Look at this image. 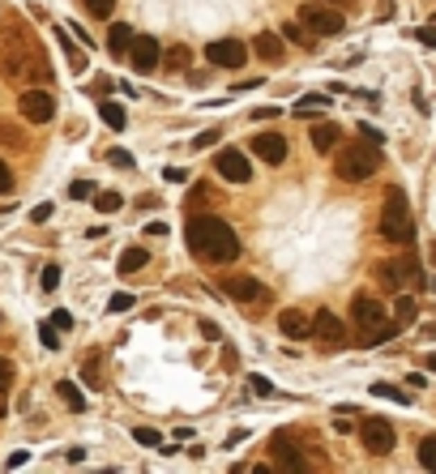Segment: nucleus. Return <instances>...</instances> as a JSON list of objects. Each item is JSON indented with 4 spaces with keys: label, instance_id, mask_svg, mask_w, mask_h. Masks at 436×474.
Segmentation results:
<instances>
[{
    "label": "nucleus",
    "instance_id": "nucleus-1",
    "mask_svg": "<svg viewBox=\"0 0 436 474\" xmlns=\"http://www.w3.org/2000/svg\"><path fill=\"white\" fill-rule=\"evenodd\" d=\"M0 73L9 82H51V64L43 56V47L35 43V35H26L21 26H9L5 30V43H0Z\"/></svg>",
    "mask_w": 436,
    "mask_h": 474
},
{
    "label": "nucleus",
    "instance_id": "nucleus-2",
    "mask_svg": "<svg viewBox=\"0 0 436 474\" xmlns=\"http://www.w3.org/2000/svg\"><path fill=\"white\" fill-rule=\"evenodd\" d=\"M189 248H193V257L205 261V265H227V261H236L240 257V235L231 222L214 218V214H201V218H189Z\"/></svg>",
    "mask_w": 436,
    "mask_h": 474
},
{
    "label": "nucleus",
    "instance_id": "nucleus-3",
    "mask_svg": "<svg viewBox=\"0 0 436 474\" xmlns=\"http://www.w3.org/2000/svg\"><path fill=\"white\" fill-rule=\"evenodd\" d=\"M381 235L390 244H410L415 239V218H410V201L402 188L385 192V210H381Z\"/></svg>",
    "mask_w": 436,
    "mask_h": 474
},
{
    "label": "nucleus",
    "instance_id": "nucleus-4",
    "mask_svg": "<svg viewBox=\"0 0 436 474\" xmlns=\"http://www.w3.org/2000/svg\"><path fill=\"white\" fill-rule=\"evenodd\" d=\"M376 167H381V149L372 141H359V145H347L338 149V163H333V171H338V180L347 184H364L376 176Z\"/></svg>",
    "mask_w": 436,
    "mask_h": 474
},
{
    "label": "nucleus",
    "instance_id": "nucleus-5",
    "mask_svg": "<svg viewBox=\"0 0 436 474\" xmlns=\"http://www.w3.org/2000/svg\"><path fill=\"white\" fill-rule=\"evenodd\" d=\"M376 282L385 291H402V286H419L424 282V265L415 257H394V261H381L376 269Z\"/></svg>",
    "mask_w": 436,
    "mask_h": 474
},
{
    "label": "nucleus",
    "instance_id": "nucleus-6",
    "mask_svg": "<svg viewBox=\"0 0 436 474\" xmlns=\"http://www.w3.org/2000/svg\"><path fill=\"white\" fill-rule=\"evenodd\" d=\"M299 26L308 35H317V39H329V35H342L347 30V17L333 9V5H325V0H317V5H304L299 9Z\"/></svg>",
    "mask_w": 436,
    "mask_h": 474
},
{
    "label": "nucleus",
    "instance_id": "nucleus-7",
    "mask_svg": "<svg viewBox=\"0 0 436 474\" xmlns=\"http://www.w3.org/2000/svg\"><path fill=\"white\" fill-rule=\"evenodd\" d=\"M359 440H364V448L372 457H385V453H394L398 432H394L390 419H364V423H359Z\"/></svg>",
    "mask_w": 436,
    "mask_h": 474
},
{
    "label": "nucleus",
    "instance_id": "nucleus-8",
    "mask_svg": "<svg viewBox=\"0 0 436 474\" xmlns=\"http://www.w3.org/2000/svg\"><path fill=\"white\" fill-rule=\"evenodd\" d=\"M351 320L359 325V334H364V346H368V338H372L376 329L390 325V316H385V308L376 304L372 295H355V299H351Z\"/></svg>",
    "mask_w": 436,
    "mask_h": 474
},
{
    "label": "nucleus",
    "instance_id": "nucleus-9",
    "mask_svg": "<svg viewBox=\"0 0 436 474\" xmlns=\"http://www.w3.org/2000/svg\"><path fill=\"white\" fill-rule=\"evenodd\" d=\"M17 111L30 120V124H47L51 116H56V98H51L47 90H35V86H26L21 98H17Z\"/></svg>",
    "mask_w": 436,
    "mask_h": 474
},
{
    "label": "nucleus",
    "instance_id": "nucleus-10",
    "mask_svg": "<svg viewBox=\"0 0 436 474\" xmlns=\"http://www.w3.org/2000/svg\"><path fill=\"white\" fill-rule=\"evenodd\" d=\"M205 60H210L214 69H240L248 60V47L240 39H218V43L205 47Z\"/></svg>",
    "mask_w": 436,
    "mask_h": 474
},
{
    "label": "nucleus",
    "instance_id": "nucleus-11",
    "mask_svg": "<svg viewBox=\"0 0 436 474\" xmlns=\"http://www.w3.org/2000/svg\"><path fill=\"white\" fill-rule=\"evenodd\" d=\"M223 295L236 299V304H261L270 291L256 282V278H248V273H236V278H223Z\"/></svg>",
    "mask_w": 436,
    "mask_h": 474
},
{
    "label": "nucleus",
    "instance_id": "nucleus-12",
    "mask_svg": "<svg viewBox=\"0 0 436 474\" xmlns=\"http://www.w3.org/2000/svg\"><path fill=\"white\" fill-rule=\"evenodd\" d=\"M214 167H218V176L231 180V184H248V180H252V163L240 154V149H218Z\"/></svg>",
    "mask_w": 436,
    "mask_h": 474
},
{
    "label": "nucleus",
    "instance_id": "nucleus-13",
    "mask_svg": "<svg viewBox=\"0 0 436 474\" xmlns=\"http://www.w3.org/2000/svg\"><path fill=\"white\" fill-rule=\"evenodd\" d=\"M308 334H313L321 346H342V342H347V325H342V320L333 316L329 308H321V312L313 316V329H308Z\"/></svg>",
    "mask_w": 436,
    "mask_h": 474
},
{
    "label": "nucleus",
    "instance_id": "nucleus-14",
    "mask_svg": "<svg viewBox=\"0 0 436 474\" xmlns=\"http://www.w3.org/2000/svg\"><path fill=\"white\" fill-rule=\"evenodd\" d=\"M124 56H133V69H137V73H154V69H159V39L133 35V43H128Z\"/></svg>",
    "mask_w": 436,
    "mask_h": 474
},
{
    "label": "nucleus",
    "instance_id": "nucleus-15",
    "mask_svg": "<svg viewBox=\"0 0 436 474\" xmlns=\"http://www.w3.org/2000/svg\"><path fill=\"white\" fill-rule=\"evenodd\" d=\"M252 154L261 163H270V167L287 163V137H282V133H256L252 137Z\"/></svg>",
    "mask_w": 436,
    "mask_h": 474
},
{
    "label": "nucleus",
    "instance_id": "nucleus-16",
    "mask_svg": "<svg viewBox=\"0 0 436 474\" xmlns=\"http://www.w3.org/2000/svg\"><path fill=\"white\" fill-rule=\"evenodd\" d=\"M270 453L278 457V470H308V462H304V448H295L287 432H278V436L270 440Z\"/></svg>",
    "mask_w": 436,
    "mask_h": 474
},
{
    "label": "nucleus",
    "instance_id": "nucleus-17",
    "mask_svg": "<svg viewBox=\"0 0 436 474\" xmlns=\"http://www.w3.org/2000/svg\"><path fill=\"white\" fill-rule=\"evenodd\" d=\"M278 329H282V338H308V329H313V320H308L299 308H287L278 316Z\"/></svg>",
    "mask_w": 436,
    "mask_h": 474
},
{
    "label": "nucleus",
    "instance_id": "nucleus-18",
    "mask_svg": "<svg viewBox=\"0 0 436 474\" xmlns=\"http://www.w3.org/2000/svg\"><path fill=\"white\" fill-rule=\"evenodd\" d=\"M338 124H329V120H321V124H313V133H308V141H313V149H321V154H329L333 145H338Z\"/></svg>",
    "mask_w": 436,
    "mask_h": 474
},
{
    "label": "nucleus",
    "instance_id": "nucleus-19",
    "mask_svg": "<svg viewBox=\"0 0 436 474\" xmlns=\"http://www.w3.org/2000/svg\"><path fill=\"white\" fill-rule=\"evenodd\" d=\"M252 47H256V56H261L265 64H278V60H282V39H278V35H270V30L256 35V39H252Z\"/></svg>",
    "mask_w": 436,
    "mask_h": 474
},
{
    "label": "nucleus",
    "instance_id": "nucleus-20",
    "mask_svg": "<svg viewBox=\"0 0 436 474\" xmlns=\"http://www.w3.org/2000/svg\"><path fill=\"white\" fill-rule=\"evenodd\" d=\"M146 261H150V253H146V248H124V253H120V278H128V273H137V269H146Z\"/></svg>",
    "mask_w": 436,
    "mask_h": 474
},
{
    "label": "nucleus",
    "instance_id": "nucleus-21",
    "mask_svg": "<svg viewBox=\"0 0 436 474\" xmlns=\"http://www.w3.org/2000/svg\"><path fill=\"white\" fill-rule=\"evenodd\" d=\"M0 145H5V149H26L30 137H26V129H17L13 120H0Z\"/></svg>",
    "mask_w": 436,
    "mask_h": 474
},
{
    "label": "nucleus",
    "instance_id": "nucleus-22",
    "mask_svg": "<svg viewBox=\"0 0 436 474\" xmlns=\"http://www.w3.org/2000/svg\"><path fill=\"white\" fill-rule=\"evenodd\" d=\"M128 43H133V26H124V21H116V26L107 30V52L112 56H124Z\"/></svg>",
    "mask_w": 436,
    "mask_h": 474
},
{
    "label": "nucleus",
    "instance_id": "nucleus-23",
    "mask_svg": "<svg viewBox=\"0 0 436 474\" xmlns=\"http://www.w3.org/2000/svg\"><path fill=\"white\" fill-rule=\"evenodd\" d=\"M56 393H60V402H64L73 414H82V410H86V397H82V389H77L73 381H60V385H56Z\"/></svg>",
    "mask_w": 436,
    "mask_h": 474
},
{
    "label": "nucleus",
    "instance_id": "nucleus-24",
    "mask_svg": "<svg viewBox=\"0 0 436 474\" xmlns=\"http://www.w3.org/2000/svg\"><path fill=\"white\" fill-rule=\"evenodd\" d=\"M394 316H398V325H406V320H415V316H419V304H415V295H398V299H394Z\"/></svg>",
    "mask_w": 436,
    "mask_h": 474
},
{
    "label": "nucleus",
    "instance_id": "nucleus-25",
    "mask_svg": "<svg viewBox=\"0 0 436 474\" xmlns=\"http://www.w3.org/2000/svg\"><path fill=\"white\" fill-rule=\"evenodd\" d=\"M98 116H103V124H107V129H116V133L128 124V116H124V107H120V103H103V107H98Z\"/></svg>",
    "mask_w": 436,
    "mask_h": 474
},
{
    "label": "nucleus",
    "instance_id": "nucleus-26",
    "mask_svg": "<svg viewBox=\"0 0 436 474\" xmlns=\"http://www.w3.org/2000/svg\"><path fill=\"white\" fill-rule=\"evenodd\" d=\"M419 466L424 470H436V436H424L419 440Z\"/></svg>",
    "mask_w": 436,
    "mask_h": 474
},
{
    "label": "nucleus",
    "instance_id": "nucleus-27",
    "mask_svg": "<svg viewBox=\"0 0 436 474\" xmlns=\"http://www.w3.org/2000/svg\"><path fill=\"white\" fill-rule=\"evenodd\" d=\"M94 206H98V214H116V210L124 206V197H120V192H98Z\"/></svg>",
    "mask_w": 436,
    "mask_h": 474
},
{
    "label": "nucleus",
    "instance_id": "nucleus-28",
    "mask_svg": "<svg viewBox=\"0 0 436 474\" xmlns=\"http://www.w3.org/2000/svg\"><path fill=\"white\" fill-rule=\"evenodd\" d=\"M56 39L69 47V64H73V73H82V69H86V56H82V52H77V47L69 43V35H64V30H56Z\"/></svg>",
    "mask_w": 436,
    "mask_h": 474
},
{
    "label": "nucleus",
    "instance_id": "nucleus-29",
    "mask_svg": "<svg viewBox=\"0 0 436 474\" xmlns=\"http://www.w3.org/2000/svg\"><path fill=\"white\" fill-rule=\"evenodd\" d=\"M372 393H376V397H394V402H402V406L410 402V393H402V389H394V385H385V381H376Z\"/></svg>",
    "mask_w": 436,
    "mask_h": 474
},
{
    "label": "nucleus",
    "instance_id": "nucleus-30",
    "mask_svg": "<svg viewBox=\"0 0 436 474\" xmlns=\"http://www.w3.org/2000/svg\"><path fill=\"white\" fill-rule=\"evenodd\" d=\"M133 440H137V444H146V448H159V444H163V436L154 432V428H137V432H133Z\"/></svg>",
    "mask_w": 436,
    "mask_h": 474
},
{
    "label": "nucleus",
    "instance_id": "nucleus-31",
    "mask_svg": "<svg viewBox=\"0 0 436 474\" xmlns=\"http://www.w3.org/2000/svg\"><path fill=\"white\" fill-rule=\"evenodd\" d=\"M325 103H329L325 94H308V98H299V103H295V111L304 116V111H317V107H325Z\"/></svg>",
    "mask_w": 436,
    "mask_h": 474
},
{
    "label": "nucleus",
    "instance_id": "nucleus-32",
    "mask_svg": "<svg viewBox=\"0 0 436 474\" xmlns=\"http://www.w3.org/2000/svg\"><path fill=\"white\" fill-rule=\"evenodd\" d=\"M47 325H51V329H60V334H69V329H73V312H64V308H60V312H51Z\"/></svg>",
    "mask_w": 436,
    "mask_h": 474
},
{
    "label": "nucleus",
    "instance_id": "nucleus-33",
    "mask_svg": "<svg viewBox=\"0 0 436 474\" xmlns=\"http://www.w3.org/2000/svg\"><path fill=\"white\" fill-rule=\"evenodd\" d=\"M167 69H189V47H171V52H167Z\"/></svg>",
    "mask_w": 436,
    "mask_h": 474
},
{
    "label": "nucleus",
    "instance_id": "nucleus-34",
    "mask_svg": "<svg viewBox=\"0 0 436 474\" xmlns=\"http://www.w3.org/2000/svg\"><path fill=\"white\" fill-rule=\"evenodd\" d=\"M82 5H86V9H90L94 17H107V13L116 9V0H82Z\"/></svg>",
    "mask_w": 436,
    "mask_h": 474
},
{
    "label": "nucleus",
    "instance_id": "nucleus-35",
    "mask_svg": "<svg viewBox=\"0 0 436 474\" xmlns=\"http://www.w3.org/2000/svg\"><path fill=\"white\" fill-rule=\"evenodd\" d=\"M39 282H43V291H56V286H60V265H47Z\"/></svg>",
    "mask_w": 436,
    "mask_h": 474
},
{
    "label": "nucleus",
    "instance_id": "nucleus-36",
    "mask_svg": "<svg viewBox=\"0 0 436 474\" xmlns=\"http://www.w3.org/2000/svg\"><path fill=\"white\" fill-rule=\"evenodd\" d=\"M39 342L47 346V351H56V346H60V329H51V325H43V329H39Z\"/></svg>",
    "mask_w": 436,
    "mask_h": 474
},
{
    "label": "nucleus",
    "instance_id": "nucleus-37",
    "mask_svg": "<svg viewBox=\"0 0 436 474\" xmlns=\"http://www.w3.org/2000/svg\"><path fill=\"white\" fill-rule=\"evenodd\" d=\"M218 141H223V133H218V129H205V133H201V137L193 141V149H205V145H218Z\"/></svg>",
    "mask_w": 436,
    "mask_h": 474
},
{
    "label": "nucleus",
    "instance_id": "nucleus-38",
    "mask_svg": "<svg viewBox=\"0 0 436 474\" xmlns=\"http://www.w3.org/2000/svg\"><path fill=\"white\" fill-rule=\"evenodd\" d=\"M69 197H73V201H86V197H94V188H90V180H77V184L69 188Z\"/></svg>",
    "mask_w": 436,
    "mask_h": 474
},
{
    "label": "nucleus",
    "instance_id": "nucleus-39",
    "mask_svg": "<svg viewBox=\"0 0 436 474\" xmlns=\"http://www.w3.org/2000/svg\"><path fill=\"white\" fill-rule=\"evenodd\" d=\"M282 39H291V43H308V35H304V26H299V21H291V26H282Z\"/></svg>",
    "mask_w": 436,
    "mask_h": 474
},
{
    "label": "nucleus",
    "instance_id": "nucleus-40",
    "mask_svg": "<svg viewBox=\"0 0 436 474\" xmlns=\"http://www.w3.org/2000/svg\"><path fill=\"white\" fill-rule=\"evenodd\" d=\"M107 308H112V312H128V308H133V295H124V291L112 295V304H107Z\"/></svg>",
    "mask_w": 436,
    "mask_h": 474
},
{
    "label": "nucleus",
    "instance_id": "nucleus-41",
    "mask_svg": "<svg viewBox=\"0 0 436 474\" xmlns=\"http://www.w3.org/2000/svg\"><path fill=\"white\" fill-rule=\"evenodd\" d=\"M9 192H13V171L0 163V197H9Z\"/></svg>",
    "mask_w": 436,
    "mask_h": 474
},
{
    "label": "nucleus",
    "instance_id": "nucleus-42",
    "mask_svg": "<svg viewBox=\"0 0 436 474\" xmlns=\"http://www.w3.org/2000/svg\"><path fill=\"white\" fill-rule=\"evenodd\" d=\"M9 385H13V363H9V359H0V393H5Z\"/></svg>",
    "mask_w": 436,
    "mask_h": 474
},
{
    "label": "nucleus",
    "instance_id": "nucleus-43",
    "mask_svg": "<svg viewBox=\"0 0 436 474\" xmlns=\"http://www.w3.org/2000/svg\"><path fill=\"white\" fill-rule=\"evenodd\" d=\"M248 385H252V393H261V397H270V393H274V385H270L265 376H248Z\"/></svg>",
    "mask_w": 436,
    "mask_h": 474
},
{
    "label": "nucleus",
    "instance_id": "nucleus-44",
    "mask_svg": "<svg viewBox=\"0 0 436 474\" xmlns=\"http://www.w3.org/2000/svg\"><path fill=\"white\" fill-rule=\"evenodd\" d=\"M107 163H112V167H133V154H124V149H112Z\"/></svg>",
    "mask_w": 436,
    "mask_h": 474
},
{
    "label": "nucleus",
    "instance_id": "nucleus-45",
    "mask_svg": "<svg viewBox=\"0 0 436 474\" xmlns=\"http://www.w3.org/2000/svg\"><path fill=\"white\" fill-rule=\"evenodd\" d=\"M419 43L436 52V26H419Z\"/></svg>",
    "mask_w": 436,
    "mask_h": 474
},
{
    "label": "nucleus",
    "instance_id": "nucleus-46",
    "mask_svg": "<svg viewBox=\"0 0 436 474\" xmlns=\"http://www.w3.org/2000/svg\"><path fill=\"white\" fill-rule=\"evenodd\" d=\"M359 133H364V141H372V145H381V141H385V137L372 129V124H359Z\"/></svg>",
    "mask_w": 436,
    "mask_h": 474
},
{
    "label": "nucleus",
    "instance_id": "nucleus-47",
    "mask_svg": "<svg viewBox=\"0 0 436 474\" xmlns=\"http://www.w3.org/2000/svg\"><path fill=\"white\" fill-rule=\"evenodd\" d=\"M47 218H51V206H35L30 210V222H47Z\"/></svg>",
    "mask_w": 436,
    "mask_h": 474
},
{
    "label": "nucleus",
    "instance_id": "nucleus-48",
    "mask_svg": "<svg viewBox=\"0 0 436 474\" xmlns=\"http://www.w3.org/2000/svg\"><path fill=\"white\" fill-rule=\"evenodd\" d=\"M274 116H282V111H278V107H256V111H252V120H274Z\"/></svg>",
    "mask_w": 436,
    "mask_h": 474
},
{
    "label": "nucleus",
    "instance_id": "nucleus-49",
    "mask_svg": "<svg viewBox=\"0 0 436 474\" xmlns=\"http://www.w3.org/2000/svg\"><path fill=\"white\" fill-rule=\"evenodd\" d=\"M146 235H150V239H159V235H167V222H150V227H146Z\"/></svg>",
    "mask_w": 436,
    "mask_h": 474
},
{
    "label": "nucleus",
    "instance_id": "nucleus-50",
    "mask_svg": "<svg viewBox=\"0 0 436 474\" xmlns=\"http://www.w3.org/2000/svg\"><path fill=\"white\" fill-rule=\"evenodd\" d=\"M201 334L210 338V342H218V338H223V334H218V325H214V320H205V325H201Z\"/></svg>",
    "mask_w": 436,
    "mask_h": 474
},
{
    "label": "nucleus",
    "instance_id": "nucleus-51",
    "mask_svg": "<svg viewBox=\"0 0 436 474\" xmlns=\"http://www.w3.org/2000/svg\"><path fill=\"white\" fill-rule=\"evenodd\" d=\"M26 457H30V453H13V457H9V470H21V466H26Z\"/></svg>",
    "mask_w": 436,
    "mask_h": 474
},
{
    "label": "nucleus",
    "instance_id": "nucleus-52",
    "mask_svg": "<svg viewBox=\"0 0 436 474\" xmlns=\"http://www.w3.org/2000/svg\"><path fill=\"white\" fill-rule=\"evenodd\" d=\"M428 367H432V372H436V355H428Z\"/></svg>",
    "mask_w": 436,
    "mask_h": 474
},
{
    "label": "nucleus",
    "instance_id": "nucleus-53",
    "mask_svg": "<svg viewBox=\"0 0 436 474\" xmlns=\"http://www.w3.org/2000/svg\"><path fill=\"white\" fill-rule=\"evenodd\" d=\"M432 261H436V244H432Z\"/></svg>",
    "mask_w": 436,
    "mask_h": 474
},
{
    "label": "nucleus",
    "instance_id": "nucleus-54",
    "mask_svg": "<svg viewBox=\"0 0 436 474\" xmlns=\"http://www.w3.org/2000/svg\"><path fill=\"white\" fill-rule=\"evenodd\" d=\"M432 26H436V17H432Z\"/></svg>",
    "mask_w": 436,
    "mask_h": 474
}]
</instances>
